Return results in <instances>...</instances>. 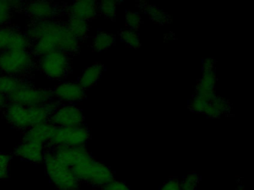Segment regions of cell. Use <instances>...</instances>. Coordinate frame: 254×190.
I'll return each instance as SVG.
<instances>
[{"label":"cell","mask_w":254,"mask_h":190,"mask_svg":"<svg viewBox=\"0 0 254 190\" xmlns=\"http://www.w3.org/2000/svg\"><path fill=\"white\" fill-rule=\"evenodd\" d=\"M24 33L30 43L29 51L35 58L56 51L72 57L79 54L81 42L71 34L66 22L61 19L30 20Z\"/></svg>","instance_id":"cell-1"},{"label":"cell","mask_w":254,"mask_h":190,"mask_svg":"<svg viewBox=\"0 0 254 190\" xmlns=\"http://www.w3.org/2000/svg\"><path fill=\"white\" fill-rule=\"evenodd\" d=\"M62 105L60 101L41 106H24L8 102L1 112L11 127L21 132L35 125L48 122L53 113Z\"/></svg>","instance_id":"cell-2"},{"label":"cell","mask_w":254,"mask_h":190,"mask_svg":"<svg viewBox=\"0 0 254 190\" xmlns=\"http://www.w3.org/2000/svg\"><path fill=\"white\" fill-rule=\"evenodd\" d=\"M38 69V61L29 50H14L0 52V73L33 80Z\"/></svg>","instance_id":"cell-3"},{"label":"cell","mask_w":254,"mask_h":190,"mask_svg":"<svg viewBox=\"0 0 254 190\" xmlns=\"http://www.w3.org/2000/svg\"><path fill=\"white\" fill-rule=\"evenodd\" d=\"M44 163L50 181L59 190H78L80 181L72 169L57 158L46 146Z\"/></svg>","instance_id":"cell-4"},{"label":"cell","mask_w":254,"mask_h":190,"mask_svg":"<svg viewBox=\"0 0 254 190\" xmlns=\"http://www.w3.org/2000/svg\"><path fill=\"white\" fill-rule=\"evenodd\" d=\"M71 169L80 182L82 181L96 187H103L114 179L113 171L106 165L95 160L92 155Z\"/></svg>","instance_id":"cell-5"},{"label":"cell","mask_w":254,"mask_h":190,"mask_svg":"<svg viewBox=\"0 0 254 190\" xmlns=\"http://www.w3.org/2000/svg\"><path fill=\"white\" fill-rule=\"evenodd\" d=\"M72 56L64 52L56 51L37 58L38 71L50 80L63 81L72 73Z\"/></svg>","instance_id":"cell-6"},{"label":"cell","mask_w":254,"mask_h":190,"mask_svg":"<svg viewBox=\"0 0 254 190\" xmlns=\"http://www.w3.org/2000/svg\"><path fill=\"white\" fill-rule=\"evenodd\" d=\"M68 2L54 1H22L20 13L30 20H53L67 16Z\"/></svg>","instance_id":"cell-7"},{"label":"cell","mask_w":254,"mask_h":190,"mask_svg":"<svg viewBox=\"0 0 254 190\" xmlns=\"http://www.w3.org/2000/svg\"><path fill=\"white\" fill-rule=\"evenodd\" d=\"M8 102L24 106H41L58 100L53 89H38L33 85L25 86L7 95Z\"/></svg>","instance_id":"cell-8"},{"label":"cell","mask_w":254,"mask_h":190,"mask_svg":"<svg viewBox=\"0 0 254 190\" xmlns=\"http://www.w3.org/2000/svg\"><path fill=\"white\" fill-rule=\"evenodd\" d=\"M91 138L85 125L74 127H56L47 145L50 146H82Z\"/></svg>","instance_id":"cell-9"},{"label":"cell","mask_w":254,"mask_h":190,"mask_svg":"<svg viewBox=\"0 0 254 190\" xmlns=\"http://www.w3.org/2000/svg\"><path fill=\"white\" fill-rule=\"evenodd\" d=\"M29 49L30 43L20 26L11 22L0 27V52Z\"/></svg>","instance_id":"cell-10"},{"label":"cell","mask_w":254,"mask_h":190,"mask_svg":"<svg viewBox=\"0 0 254 190\" xmlns=\"http://www.w3.org/2000/svg\"><path fill=\"white\" fill-rule=\"evenodd\" d=\"M84 114L77 105L63 104L49 119L56 127H74L84 125Z\"/></svg>","instance_id":"cell-11"},{"label":"cell","mask_w":254,"mask_h":190,"mask_svg":"<svg viewBox=\"0 0 254 190\" xmlns=\"http://www.w3.org/2000/svg\"><path fill=\"white\" fill-rule=\"evenodd\" d=\"M53 90L56 99L63 104L77 105L86 98V90L77 82L61 83L55 86Z\"/></svg>","instance_id":"cell-12"},{"label":"cell","mask_w":254,"mask_h":190,"mask_svg":"<svg viewBox=\"0 0 254 190\" xmlns=\"http://www.w3.org/2000/svg\"><path fill=\"white\" fill-rule=\"evenodd\" d=\"M50 151L61 161L67 165L69 167H73L80 162L91 155L87 151L85 145L82 146H50L46 145Z\"/></svg>","instance_id":"cell-13"},{"label":"cell","mask_w":254,"mask_h":190,"mask_svg":"<svg viewBox=\"0 0 254 190\" xmlns=\"http://www.w3.org/2000/svg\"><path fill=\"white\" fill-rule=\"evenodd\" d=\"M46 145L37 142H20L16 147L14 155L34 163H44Z\"/></svg>","instance_id":"cell-14"},{"label":"cell","mask_w":254,"mask_h":190,"mask_svg":"<svg viewBox=\"0 0 254 190\" xmlns=\"http://www.w3.org/2000/svg\"><path fill=\"white\" fill-rule=\"evenodd\" d=\"M56 126L50 122L40 123L21 132V142H37L47 145Z\"/></svg>","instance_id":"cell-15"},{"label":"cell","mask_w":254,"mask_h":190,"mask_svg":"<svg viewBox=\"0 0 254 190\" xmlns=\"http://www.w3.org/2000/svg\"><path fill=\"white\" fill-rule=\"evenodd\" d=\"M98 2L91 0L68 2L67 17L78 18L83 20H92L97 16Z\"/></svg>","instance_id":"cell-16"},{"label":"cell","mask_w":254,"mask_h":190,"mask_svg":"<svg viewBox=\"0 0 254 190\" xmlns=\"http://www.w3.org/2000/svg\"><path fill=\"white\" fill-rule=\"evenodd\" d=\"M216 82L214 70L203 71L196 87V95L202 96L206 99H211L215 96V86Z\"/></svg>","instance_id":"cell-17"},{"label":"cell","mask_w":254,"mask_h":190,"mask_svg":"<svg viewBox=\"0 0 254 190\" xmlns=\"http://www.w3.org/2000/svg\"><path fill=\"white\" fill-rule=\"evenodd\" d=\"M33 84V80L30 79L20 78L0 74V93L5 95H8L20 88Z\"/></svg>","instance_id":"cell-18"},{"label":"cell","mask_w":254,"mask_h":190,"mask_svg":"<svg viewBox=\"0 0 254 190\" xmlns=\"http://www.w3.org/2000/svg\"><path fill=\"white\" fill-rule=\"evenodd\" d=\"M230 111V104L228 101L220 96H215L205 103L201 114L212 117H218L227 114Z\"/></svg>","instance_id":"cell-19"},{"label":"cell","mask_w":254,"mask_h":190,"mask_svg":"<svg viewBox=\"0 0 254 190\" xmlns=\"http://www.w3.org/2000/svg\"><path fill=\"white\" fill-rule=\"evenodd\" d=\"M104 69H105V68H104V65L102 64L96 62V63L87 67L84 70L81 77L78 78L77 83L84 90L90 89L99 81L102 73H103Z\"/></svg>","instance_id":"cell-20"},{"label":"cell","mask_w":254,"mask_h":190,"mask_svg":"<svg viewBox=\"0 0 254 190\" xmlns=\"http://www.w3.org/2000/svg\"><path fill=\"white\" fill-rule=\"evenodd\" d=\"M22 1L0 0V27L11 23L15 13H20Z\"/></svg>","instance_id":"cell-21"},{"label":"cell","mask_w":254,"mask_h":190,"mask_svg":"<svg viewBox=\"0 0 254 190\" xmlns=\"http://www.w3.org/2000/svg\"><path fill=\"white\" fill-rule=\"evenodd\" d=\"M88 22L78 18L68 17L66 25L71 34L81 43L88 37L90 30Z\"/></svg>","instance_id":"cell-22"},{"label":"cell","mask_w":254,"mask_h":190,"mask_svg":"<svg viewBox=\"0 0 254 190\" xmlns=\"http://www.w3.org/2000/svg\"><path fill=\"white\" fill-rule=\"evenodd\" d=\"M114 43L115 37L113 34L106 32H99L93 39L92 48L95 51H104L111 47Z\"/></svg>","instance_id":"cell-23"},{"label":"cell","mask_w":254,"mask_h":190,"mask_svg":"<svg viewBox=\"0 0 254 190\" xmlns=\"http://www.w3.org/2000/svg\"><path fill=\"white\" fill-rule=\"evenodd\" d=\"M145 11L149 16L150 19L160 24H165L169 22V17L161 9L156 5L146 4L144 6Z\"/></svg>","instance_id":"cell-24"},{"label":"cell","mask_w":254,"mask_h":190,"mask_svg":"<svg viewBox=\"0 0 254 190\" xmlns=\"http://www.w3.org/2000/svg\"><path fill=\"white\" fill-rule=\"evenodd\" d=\"M120 38L123 43L133 48H139L141 46L139 35L132 30H123L120 33Z\"/></svg>","instance_id":"cell-25"},{"label":"cell","mask_w":254,"mask_h":190,"mask_svg":"<svg viewBox=\"0 0 254 190\" xmlns=\"http://www.w3.org/2000/svg\"><path fill=\"white\" fill-rule=\"evenodd\" d=\"M98 12L107 19H113L117 13V2L114 1H102L98 2Z\"/></svg>","instance_id":"cell-26"},{"label":"cell","mask_w":254,"mask_h":190,"mask_svg":"<svg viewBox=\"0 0 254 190\" xmlns=\"http://www.w3.org/2000/svg\"><path fill=\"white\" fill-rule=\"evenodd\" d=\"M200 180V176L196 172L189 174L181 181V190H197Z\"/></svg>","instance_id":"cell-27"},{"label":"cell","mask_w":254,"mask_h":190,"mask_svg":"<svg viewBox=\"0 0 254 190\" xmlns=\"http://www.w3.org/2000/svg\"><path fill=\"white\" fill-rule=\"evenodd\" d=\"M126 24L130 30H138L142 23V17L137 12L127 11L126 13Z\"/></svg>","instance_id":"cell-28"},{"label":"cell","mask_w":254,"mask_h":190,"mask_svg":"<svg viewBox=\"0 0 254 190\" xmlns=\"http://www.w3.org/2000/svg\"><path fill=\"white\" fill-rule=\"evenodd\" d=\"M11 157L8 154L0 153V179L7 178L9 174Z\"/></svg>","instance_id":"cell-29"},{"label":"cell","mask_w":254,"mask_h":190,"mask_svg":"<svg viewBox=\"0 0 254 190\" xmlns=\"http://www.w3.org/2000/svg\"><path fill=\"white\" fill-rule=\"evenodd\" d=\"M103 190H132L127 184L115 178L102 187Z\"/></svg>","instance_id":"cell-30"},{"label":"cell","mask_w":254,"mask_h":190,"mask_svg":"<svg viewBox=\"0 0 254 190\" xmlns=\"http://www.w3.org/2000/svg\"><path fill=\"white\" fill-rule=\"evenodd\" d=\"M160 190H181V181L177 178H171L162 186Z\"/></svg>","instance_id":"cell-31"},{"label":"cell","mask_w":254,"mask_h":190,"mask_svg":"<svg viewBox=\"0 0 254 190\" xmlns=\"http://www.w3.org/2000/svg\"><path fill=\"white\" fill-rule=\"evenodd\" d=\"M215 66V62L214 59L212 58H206L203 60V71H212Z\"/></svg>","instance_id":"cell-32"},{"label":"cell","mask_w":254,"mask_h":190,"mask_svg":"<svg viewBox=\"0 0 254 190\" xmlns=\"http://www.w3.org/2000/svg\"><path fill=\"white\" fill-rule=\"evenodd\" d=\"M8 103V97L7 95H4V94L0 93V111H2L5 105Z\"/></svg>","instance_id":"cell-33"},{"label":"cell","mask_w":254,"mask_h":190,"mask_svg":"<svg viewBox=\"0 0 254 190\" xmlns=\"http://www.w3.org/2000/svg\"><path fill=\"white\" fill-rule=\"evenodd\" d=\"M0 74H1V73H0Z\"/></svg>","instance_id":"cell-34"}]
</instances>
